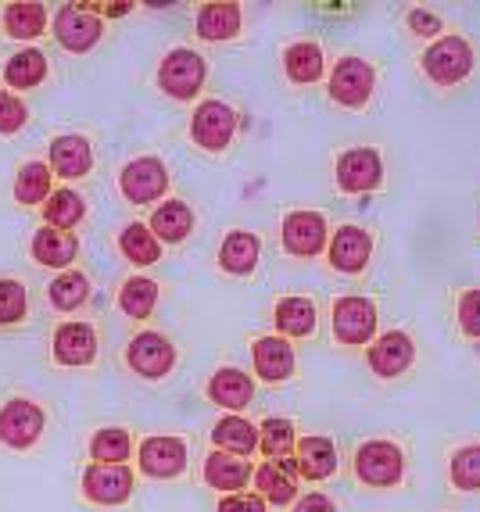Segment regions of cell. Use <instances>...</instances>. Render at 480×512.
<instances>
[{
    "label": "cell",
    "mask_w": 480,
    "mask_h": 512,
    "mask_svg": "<svg viewBox=\"0 0 480 512\" xmlns=\"http://www.w3.org/2000/svg\"><path fill=\"white\" fill-rule=\"evenodd\" d=\"M205 58L194 54L190 47H176L172 54H165L162 65H158V86L172 101H194L205 86Z\"/></svg>",
    "instance_id": "obj_1"
},
{
    "label": "cell",
    "mask_w": 480,
    "mask_h": 512,
    "mask_svg": "<svg viewBox=\"0 0 480 512\" xmlns=\"http://www.w3.org/2000/svg\"><path fill=\"white\" fill-rule=\"evenodd\" d=\"M405 473V455L391 441H366L355 452V477L369 487H391Z\"/></svg>",
    "instance_id": "obj_2"
},
{
    "label": "cell",
    "mask_w": 480,
    "mask_h": 512,
    "mask_svg": "<svg viewBox=\"0 0 480 512\" xmlns=\"http://www.w3.org/2000/svg\"><path fill=\"white\" fill-rule=\"evenodd\" d=\"M470 69H473V51L463 36H445V40L430 43V51L423 54V72L441 86L463 83L470 76Z\"/></svg>",
    "instance_id": "obj_3"
},
{
    "label": "cell",
    "mask_w": 480,
    "mask_h": 512,
    "mask_svg": "<svg viewBox=\"0 0 480 512\" xmlns=\"http://www.w3.org/2000/svg\"><path fill=\"white\" fill-rule=\"evenodd\" d=\"M101 33H104V22L90 4H65L58 11V18H54V36L72 54H86L101 40Z\"/></svg>",
    "instance_id": "obj_4"
},
{
    "label": "cell",
    "mask_w": 480,
    "mask_h": 512,
    "mask_svg": "<svg viewBox=\"0 0 480 512\" xmlns=\"http://www.w3.org/2000/svg\"><path fill=\"white\" fill-rule=\"evenodd\" d=\"M43 434V409L29 398H11L0 409V444H8L15 452H26L40 441Z\"/></svg>",
    "instance_id": "obj_5"
},
{
    "label": "cell",
    "mask_w": 480,
    "mask_h": 512,
    "mask_svg": "<svg viewBox=\"0 0 480 512\" xmlns=\"http://www.w3.org/2000/svg\"><path fill=\"white\" fill-rule=\"evenodd\" d=\"M233 133H237V111L223 101H201V108L190 119V137L205 151H223L230 147Z\"/></svg>",
    "instance_id": "obj_6"
},
{
    "label": "cell",
    "mask_w": 480,
    "mask_h": 512,
    "mask_svg": "<svg viewBox=\"0 0 480 512\" xmlns=\"http://www.w3.org/2000/svg\"><path fill=\"white\" fill-rule=\"evenodd\" d=\"M122 197L133 205H151L158 197H165L169 190V172L158 158H133L119 176Z\"/></svg>",
    "instance_id": "obj_7"
},
{
    "label": "cell",
    "mask_w": 480,
    "mask_h": 512,
    "mask_svg": "<svg viewBox=\"0 0 480 512\" xmlns=\"http://www.w3.org/2000/svg\"><path fill=\"white\" fill-rule=\"evenodd\" d=\"M377 86V76L362 58H341L330 72V97L344 108H362Z\"/></svg>",
    "instance_id": "obj_8"
},
{
    "label": "cell",
    "mask_w": 480,
    "mask_h": 512,
    "mask_svg": "<svg viewBox=\"0 0 480 512\" xmlns=\"http://www.w3.org/2000/svg\"><path fill=\"white\" fill-rule=\"evenodd\" d=\"M83 495L94 505H122L133 495V473L115 462H94L83 473Z\"/></svg>",
    "instance_id": "obj_9"
},
{
    "label": "cell",
    "mask_w": 480,
    "mask_h": 512,
    "mask_svg": "<svg viewBox=\"0 0 480 512\" xmlns=\"http://www.w3.org/2000/svg\"><path fill=\"white\" fill-rule=\"evenodd\" d=\"M126 362L133 373L147 376V380H158V376H165L172 366H176V348H172L169 341H165L162 333H137L133 341H129L126 348Z\"/></svg>",
    "instance_id": "obj_10"
},
{
    "label": "cell",
    "mask_w": 480,
    "mask_h": 512,
    "mask_svg": "<svg viewBox=\"0 0 480 512\" xmlns=\"http://www.w3.org/2000/svg\"><path fill=\"white\" fill-rule=\"evenodd\" d=\"M334 333L341 344H366L377 333V305L369 298H341L334 305Z\"/></svg>",
    "instance_id": "obj_11"
},
{
    "label": "cell",
    "mask_w": 480,
    "mask_h": 512,
    "mask_svg": "<svg viewBox=\"0 0 480 512\" xmlns=\"http://www.w3.org/2000/svg\"><path fill=\"white\" fill-rule=\"evenodd\" d=\"M380 180H384V165H380L377 151H369V147H355V151H348V154L337 158V187L348 190V194L377 190Z\"/></svg>",
    "instance_id": "obj_12"
},
{
    "label": "cell",
    "mask_w": 480,
    "mask_h": 512,
    "mask_svg": "<svg viewBox=\"0 0 480 512\" xmlns=\"http://www.w3.org/2000/svg\"><path fill=\"white\" fill-rule=\"evenodd\" d=\"M140 470L155 480H172L187 470V444L180 437H147L140 444Z\"/></svg>",
    "instance_id": "obj_13"
},
{
    "label": "cell",
    "mask_w": 480,
    "mask_h": 512,
    "mask_svg": "<svg viewBox=\"0 0 480 512\" xmlns=\"http://www.w3.org/2000/svg\"><path fill=\"white\" fill-rule=\"evenodd\" d=\"M283 248L298 258H312L326 248V219L316 212H291L283 219Z\"/></svg>",
    "instance_id": "obj_14"
},
{
    "label": "cell",
    "mask_w": 480,
    "mask_h": 512,
    "mask_svg": "<svg viewBox=\"0 0 480 512\" xmlns=\"http://www.w3.org/2000/svg\"><path fill=\"white\" fill-rule=\"evenodd\" d=\"M54 359L61 366L79 369L97 359V333L90 323H61L54 330Z\"/></svg>",
    "instance_id": "obj_15"
},
{
    "label": "cell",
    "mask_w": 480,
    "mask_h": 512,
    "mask_svg": "<svg viewBox=\"0 0 480 512\" xmlns=\"http://www.w3.org/2000/svg\"><path fill=\"white\" fill-rule=\"evenodd\" d=\"M298 462L294 459H269L255 470V484L258 495L266 498L269 505H287L298 498Z\"/></svg>",
    "instance_id": "obj_16"
},
{
    "label": "cell",
    "mask_w": 480,
    "mask_h": 512,
    "mask_svg": "<svg viewBox=\"0 0 480 512\" xmlns=\"http://www.w3.org/2000/svg\"><path fill=\"white\" fill-rule=\"evenodd\" d=\"M373 255V237L359 226H341L330 240V265L337 273H362Z\"/></svg>",
    "instance_id": "obj_17"
},
{
    "label": "cell",
    "mask_w": 480,
    "mask_h": 512,
    "mask_svg": "<svg viewBox=\"0 0 480 512\" xmlns=\"http://www.w3.org/2000/svg\"><path fill=\"white\" fill-rule=\"evenodd\" d=\"M416 359V348H412V337L402 330L384 333L373 348H369V369L377 376H402L405 369Z\"/></svg>",
    "instance_id": "obj_18"
},
{
    "label": "cell",
    "mask_w": 480,
    "mask_h": 512,
    "mask_svg": "<svg viewBox=\"0 0 480 512\" xmlns=\"http://www.w3.org/2000/svg\"><path fill=\"white\" fill-rule=\"evenodd\" d=\"M51 172L65 176V180H83L86 172L94 169V151H90V140L69 133V137H58L51 144Z\"/></svg>",
    "instance_id": "obj_19"
},
{
    "label": "cell",
    "mask_w": 480,
    "mask_h": 512,
    "mask_svg": "<svg viewBox=\"0 0 480 512\" xmlns=\"http://www.w3.org/2000/svg\"><path fill=\"white\" fill-rule=\"evenodd\" d=\"M251 359H255L258 376L266 384H280L294 373V348L283 337H258L255 348H251Z\"/></svg>",
    "instance_id": "obj_20"
},
{
    "label": "cell",
    "mask_w": 480,
    "mask_h": 512,
    "mask_svg": "<svg viewBox=\"0 0 480 512\" xmlns=\"http://www.w3.org/2000/svg\"><path fill=\"white\" fill-rule=\"evenodd\" d=\"M255 470H251L248 459H237V455H226V452H212L205 462V484L215 487V491H223V495H237L240 487L251 484Z\"/></svg>",
    "instance_id": "obj_21"
},
{
    "label": "cell",
    "mask_w": 480,
    "mask_h": 512,
    "mask_svg": "<svg viewBox=\"0 0 480 512\" xmlns=\"http://www.w3.org/2000/svg\"><path fill=\"white\" fill-rule=\"evenodd\" d=\"M208 398L215 405H223V409L237 412L255 398V380H251L244 369H219V373L208 380Z\"/></svg>",
    "instance_id": "obj_22"
},
{
    "label": "cell",
    "mask_w": 480,
    "mask_h": 512,
    "mask_svg": "<svg viewBox=\"0 0 480 512\" xmlns=\"http://www.w3.org/2000/svg\"><path fill=\"white\" fill-rule=\"evenodd\" d=\"M76 255H79L76 233H69V230H51V226L36 230V237H33V258L40 265H47V269H65V265L76 262Z\"/></svg>",
    "instance_id": "obj_23"
},
{
    "label": "cell",
    "mask_w": 480,
    "mask_h": 512,
    "mask_svg": "<svg viewBox=\"0 0 480 512\" xmlns=\"http://www.w3.org/2000/svg\"><path fill=\"white\" fill-rule=\"evenodd\" d=\"M294 452H298V473L309 480H326L330 473L337 470V448L330 437H301L294 444Z\"/></svg>",
    "instance_id": "obj_24"
},
{
    "label": "cell",
    "mask_w": 480,
    "mask_h": 512,
    "mask_svg": "<svg viewBox=\"0 0 480 512\" xmlns=\"http://www.w3.org/2000/svg\"><path fill=\"white\" fill-rule=\"evenodd\" d=\"M147 230L155 233L158 244H162V240L165 244H180V240H187L190 230H194V212H190V205H183V201H165V205L155 208Z\"/></svg>",
    "instance_id": "obj_25"
},
{
    "label": "cell",
    "mask_w": 480,
    "mask_h": 512,
    "mask_svg": "<svg viewBox=\"0 0 480 512\" xmlns=\"http://www.w3.org/2000/svg\"><path fill=\"white\" fill-rule=\"evenodd\" d=\"M212 444H215V452H226V455L244 459V455H251L258 448V430L251 427L248 419L223 416L212 427Z\"/></svg>",
    "instance_id": "obj_26"
},
{
    "label": "cell",
    "mask_w": 480,
    "mask_h": 512,
    "mask_svg": "<svg viewBox=\"0 0 480 512\" xmlns=\"http://www.w3.org/2000/svg\"><path fill=\"white\" fill-rule=\"evenodd\" d=\"M258 255H262V240H258L255 233L237 230L223 240V248H219V265H223L230 276H248V273H255Z\"/></svg>",
    "instance_id": "obj_27"
},
{
    "label": "cell",
    "mask_w": 480,
    "mask_h": 512,
    "mask_svg": "<svg viewBox=\"0 0 480 512\" xmlns=\"http://www.w3.org/2000/svg\"><path fill=\"white\" fill-rule=\"evenodd\" d=\"M4 33L11 40H36V36L47 33V8L43 4H29V0H18L4 8Z\"/></svg>",
    "instance_id": "obj_28"
},
{
    "label": "cell",
    "mask_w": 480,
    "mask_h": 512,
    "mask_svg": "<svg viewBox=\"0 0 480 512\" xmlns=\"http://www.w3.org/2000/svg\"><path fill=\"white\" fill-rule=\"evenodd\" d=\"M240 33V8L237 4H205L198 11V36L208 43L233 40Z\"/></svg>",
    "instance_id": "obj_29"
},
{
    "label": "cell",
    "mask_w": 480,
    "mask_h": 512,
    "mask_svg": "<svg viewBox=\"0 0 480 512\" xmlns=\"http://www.w3.org/2000/svg\"><path fill=\"white\" fill-rule=\"evenodd\" d=\"M43 79H47V58H43V51H36V47L11 54L8 65H4V83H8L11 90H33Z\"/></svg>",
    "instance_id": "obj_30"
},
{
    "label": "cell",
    "mask_w": 480,
    "mask_h": 512,
    "mask_svg": "<svg viewBox=\"0 0 480 512\" xmlns=\"http://www.w3.org/2000/svg\"><path fill=\"white\" fill-rule=\"evenodd\" d=\"M86 215V205H83V197L76 194V190L69 187H61V190H51V197L43 201V219H47V226L51 230H69L72 226H79Z\"/></svg>",
    "instance_id": "obj_31"
},
{
    "label": "cell",
    "mask_w": 480,
    "mask_h": 512,
    "mask_svg": "<svg viewBox=\"0 0 480 512\" xmlns=\"http://www.w3.org/2000/svg\"><path fill=\"white\" fill-rule=\"evenodd\" d=\"M276 330L287 337H309L316 330V305L309 298H280L276 301Z\"/></svg>",
    "instance_id": "obj_32"
},
{
    "label": "cell",
    "mask_w": 480,
    "mask_h": 512,
    "mask_svg": "<svg viewBox=\"0 0 480 512\" xmlns=\"http://www.w3.org/2000/svg\"><path fill=\"white\" fill-rule=\"evenodd\" d=\"M51 197V165L26 162L15 176V201L18 205H43Z\"/></svg>",
    "instance_id": "obj_33"
},
{
    "label": "cell",
    "mask_w": 480,
    "mask_h": 512,
    "mask_svg": "<svg viewBox=\"0 0 480 512\" xmlns=\"http://www.w3.org/2000/svg\"><path fill=\"white\" fill-rule=\"evenodd\" d=\"M119 248L133 265H155L162 258V244H158V237L147 230L144 222H129L119 237Z\"/></svg>",
    "instance_id": "obj_34"
},
{
    "label": "cell",
    "mask_w": 480,
    "mask_h": 512,
    "mask_svg": "<svg viewBox=\"0 0 480 512\" xmlns=\"http://www.w3.org/2000/svg\"><path fill=\"white\" fill-rule=\"evenodd\" d=\"M158 305V283L147 276H129L119 291V308L133 319H147Z\"/></svg>",
    "instance_id": "obj_35"
},
{
    "label": "cell",
    "mask_w": 480,
    "mask_h": 512,
    "mask_svg": "<svg viewBox=\"0 0 480 512\" xmlns=\"http://www.w3.org/2000/svg\"><path fill=\"white\" fill-rule=\"evenodd\" d=\"M283 69H287V76H291L294 83H316V79L323 76V51H319V43L305 40V43L287 47Z\"/></svg>",
    "instance_id": "obj_36"
},
{
    "label": "cell",
    "mask_w": 480,
    "mask_h": 512,
    "mask_svg": "<svg viewBox=\"0 0 480 512\" xmlns=\"http://www.w3.org/2000/svg\"><path fill=\"white\" fill-rule=\"evenodd\" d=\"M294 423L291 419H280V416H269L258 430V448L269 455V459H291L294 452Z\"/></svg>",
    "instance_id": "obj_37"
},
{
    "label": "cell",
    "mask_w": 480,
    "mask_h": 512,
    "mask_svg": "<svg viewBox=\"0 0 480 512\" xmlns=\"http://www.w3.org/2000/svg\"><path fill=\"white\" fill-rule=\"evenodd\" d=\"M129 452H133V441L122 427H104L90 441V459L94 462H115V466H126Z\"/></svg>",
    "instance_id": "obj_38"
},
{
    "label": "cell",
    "mask_w": 480,
    "mask_h": 512,
    "mask_svg": "<svg viewBox=\"0 0 480 512\" xmlns=\"http://www.w3.org/2000/svg\"><path fill=\"white\" fill-rule=\"evenodd\" d=\"M51 301L54 308H61V312H72V308H79L86 298H90V283H86L83 273H61L58 280L51 283Z\"/></svg>",
    "instance_id": "obj_39"
},
{
    "label": "cell",
    "mask_w": 480,
    "mask_h": 512,
    "mask_svg": "<svg viewBox=\"0 0 480 512\" xmlns=\"http://www.w3.org/2000/svg\"><path fill=\"white\" fill-rule=\"evenodd\" d=\"M452 484L459 491H480V444L459 448L452 455Z\"/></svg>",
    "instance_id": "obj_40"
},
{
    "label": "cell",
    "mask_w": 480,
    "mask_h": 512,
    "mask_svg": "<svg viewBox=\"0 0 480 512\" xmlns=\"http://www.w3.org/2000/svg\"><path fill=\"white\" fill-rule=\"evenodd\" d=\"M29 308V291L26 283L18 280H0V326H11L26 316Z\"/></svg>",
    "instance_id": "obj_41"
},
{
    "label": "cell",
    "mask_w": 480,
    "mask_h": 512,
    "mask_svg": "<svg viewBox=\"0 0 480 512\" xmlns=\"http://www.w3.org/2000/svg\"><path fill=\"white\" fill-rule=\"evenodd\" d=\"M29 122V108L11 90H0V137H11Z\"/></svg>",
    "instance_id": "obj_42"
},
{
    "label": "cell",
    "mask_w": 480,
    "mask_h": 512,
    "mask_svg": "<svg viewBox=\"0 0 480 512\" xmlns=\"http://www.w3.org/2000/svg\"><path fill=\"white\" fill-rule=\"evenodd\" d=\"M459 326L470 337H480V291L463 294V301H459Z\"/></svg>",
    "instance_id": "obj_43"
},
{
    "label": "cell",
    "mask_w": 480,
    "mask_h": 512,
    "mask_svg": "<svg viewBox=\"0 0 480 512\" xmlns=\"http://www.w3.org/2000/svg\"><path fill=\"white\" fill-rule=\"evenodd\" d=\"M215 512H266V498L262 495H223Z\"/></svg>",
    "instance_id": "obj_44"
},
{
    "label": "cell",
    "mask_w": 480,
    "mask_h": 512,
    "mask_svg": "<svg viewBox=\"0 0 480 512\" xmlns=\"http://www.w3.org/2000/svg\"><path fill=\"white\" fill-rule=\"evenodd\" d=\"M409 26H412V33H420V36H438L441 18L430 15V11H409Z\"/></svg>",
    "instance_id": "obj_45"
},
{
    "label": "cell",
    "mask_w": 480,
    "mask_h": 512,
    "mask_svg": "<svg viewBox=\"0 0 480 512\" xmlns=\"http://www.w3.org/2000/svg\"><path fill=\"white\" fill-rule=\"evenodd\" d=\"M294 512H337V505L330 502L326 495H319V491H312V495L298 498V505H294Z\"/></svg>",
    "instance_id": "obj_46"
}]
</instances>
